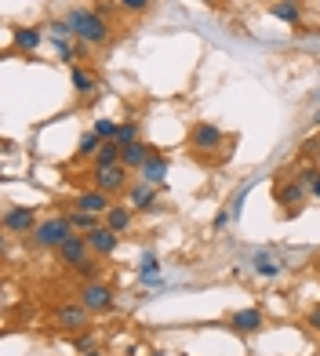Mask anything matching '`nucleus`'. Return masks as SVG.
I'll list each match as a JSON object with an SVG mask.
<instances>
[{
	"label": "nucleus",
	"instance_id": "obj_1",
	"mask_svg": "<svg viewBox=\"0 0 320 356\" xmlns=\"http://www.w3.org/2000/svg\"><path fill=\"white\" fill-rule=\"evenodd\" d=\"M66 22H70V29H73V37L80 40V44H88V47H102L106 40H109V22H106V15L102 11H95V8H73L70 15H66Z\"/></svg>",
	"mask_w": 320,
	"mask_h": 356
},
{
	"label": "nucleus",
	"instance_id": "obj_2",
	"mask_svg": "<svg viewBox=\"0 0 320 356\" xmlns=\"http://www.w3.org/2000/svg\"><path fill=\"white\" fill-rule=\"evenodd\" d=\"M73 236V225L66 222V215H51V218H40L37 222V229H33V244L40 248V251H58L66 240Z\"/></svg>",
	"mask_w": 320,
	"mask_h": 356
},
{
	"label": "nucleus",
	"instance_id": "obj_3",
	"mask_svg": "<svg viewBox=\"0 0 320 356\" xmlns=\"http://www.w3.org/2000/svg\"><path fill=\"white\" fill-rule=\"evenodd\" d=\"M306 197H310V186L302 182L298 175H287V178L280 175L277 182H273V200L284 207V211H291V215L302 207V200H306Z\"/></svg>",
	"mask_w": 320,
	"mask_h": 356
},
{
	"label": "nucleus",
	"instance_id": "obj_4",
	"mask_svg": "<svg viewBox=\"0 0 320 356\" xmlns=\"http://www.w3.org/2000/svg\"><path fill=\"white\" fill-rule=\"evenodd\" d=\"M91 186H99L109 197H120V193L131 189V171L124 164H113V168H91Z\"/></svg>",
	"mask_w": 320,
	"mask_h": 356
},
{
	"label": "nucleus",
	"instance_id": "obj_5",
	"mask_svg": "<svg viewBox=\"0 0 320 356\" xmlns=\"http://www.w3.org/2000/svg\"><path fill=\"white\" fill-rule=\"evenodd\" d=\"M189 145H193V153H215L226 145V131H222L218 124H207V120H197L189 127Z\"/></svg>",
	"mask_w": 320,
	"mask_h": 356
},
{
	"label": "nucleus",
	"instance_id": "obj_6",
	"mask_svg": "<svg viewBox=\"0 0 320 356\" xmlns=\"http://www.w3.org/2000/svg\"><path fill=\"white\" fill-rule=\"evenodd\" d=\"M77 302L91 313H109L113 309V287L102 284V280H88L84 287L77 291Z\"/></svg>",
	"mask_w": 320,
	"mask_h": 356
},
{
	"label": "nucleus",
	"instance_id": "obj_7",
	"mask_svg": "<svg viewBox=\"0 0 320 356\" xmlns=\"http://www.w3.org/2000/svg\"><path fill=\"white\" fill-rule=\"evenodd\" d=\"M37 229V211L26 204H8L4 207V233L11 236H33Z\"/></svg>",
	"mask_w": 320,
	"mask_h": 356
},
{
	"label": "nucleus",
	"instance_id": "obj_8",
	"mask_svg": "<svg viewBox=\"0 0 320 356\" xmlns=\"http://www.w3.org/2000/svg\"><path fill=\"white\" fill-rule=\"evenodd\" d=\"M55 258H58V266H66V269H80L91 258V244H88V236L84 233H73L66 244H62L58 251H55Z\"/></svg>",
	"mask_w": 320,
	"mask_h": 356
},
{
	"label": "nucleus",
	"instance_id": "obj_9",
	"mask_svg": "<svg viewBox=\"0 0 320 356\" xmlns=\"http://www.w3.org/2000/svg\"><path fill=\"white\" fill-rule=\"evenodd\" d=\"M88 320H91V309H84L80 302H70V305H58L51 323L62 331H84L88 327Z\"/></svg>",
	"mask_w": 320,
	"mask_h": 356
},
{
	"label": "nucleus",
	"instance_id": "obj_10",
	"mask_svg": "<svg viewBox=\"0 0 320 356\" xmlns=\"http://www.w3.org/2000/svg\"><path fill=\"white\" fill-rule=\"evenodd\" d=\"M113 204H117V200L109 197V193H102L99 186L80 189V193H77V200H73V207H80V211H91V215H106Z\"/></svg>",
	"mask_w": 320,
	"mask_h": 356
},
{
	"label": "nucleus",
	"instance_id": "obj_11",
	"mask_svg": "<svg viewBox=\"0 0 320 356\" xmlns=\"http://www.w3.org/2000/svg\"><path fill=\"white\" fill-rule=\"evenodd\" d=\"M124 197H127V204H131L135 211H153L157 200H160V186H150V182L138 178V182H131V189H127Z\"/></svg>",
	"mask_w": 320,
	"mask_h": 356
},
{
	"label": "nucleus",
	"instance_id": "obj_12",
	"mask_svg": "<svg viewBox=\"0 0 320 356\" xmlns=\"http://www.w3.org/2000/svg\"><path fill=\"white\" fill-rule=\"evenodd\" d=\"M88 244H91V254H99V258H109L117 248H120V233H113L109 225L102 222L95 233H88Z\"/></svg>",
	"mask_w": 320,
	"mask_h": 356
},
{
	"label": "nucleus",
	"instance_id": "obj_13",
	"mask_svg": "<svg viewBox=\"0 0 320 356\" xmlns=\"http://www.w3.org/2000/svg\"><path fill=\"white\" fill-rule=\"evenodd\" d=\"M168 168H171V160L153 149V156L138 168V178H142V182H150V186H164L168 182Z\"/></svg>",
	"mask_w": 320,
	"mask_h": 356
},
{
	"label": "nucleus",
	"instance_id": "obj_14",
	"mask_svg": "<svg viewBox=\"0 0 320 356\" xmlns=\"http://www.w3.org/2000/svg\"><path fill=\"white\" fill-rule=\"evenodd\" d=\"M230 327L237 334H255V331L262 327V309H259V305H248V309L230 313Z\"/></svg>",
	"mask_w": 320,
	"mask_h": 356
},
{
	"label": "nucleus",
	"instance_id": "obj_15",
	"mask_svg": "<svg viewBox=\"0 0 320 356\" xmlns=\"http://www.w3.org/2000/svg\"><path fill=\"white\" fill-rule=\"evenodd\" d=\"M102 222H106L113 233L124 236L127 229H131V222H135V207H131V204H113V207H109V211L102 215Z\"/></svg>",
	"mask_w": 320,
	"mask_h": 356
},
{
	"label": "nucleus",
	"instance_id": "obj_16",
	"mask_svg": "<svg viewBox=\"0 0 320 356\" xmlns=\"http://www.w3.org/2000/svg\"><path fill=\"white\" fill-rule=\"evenodd\" d=\"M113 164H124V145L117 138H109V142H102V149L95 153L91 168H113Z\"/></svg>",
	"mask_w": 320,
	"mask_h": 356
},
{
	"label": "nucleus",
	"instance_id": "obj_17",
	"mask_svg": "<svg viewBox=\"0 0 320 356\" xmlns=\"http://www.w3.org/2000/svg\"><path fill=\"white\" fill-rule=\"evenodd\" d=\"M70 84L80 99H88V95H95V88H99V80H95V73L84 70V66H70Z\"/></svg>",
	"mask_w": 320,
	"mask_h": 356
},
{
	"label": "nucleus",
	"instance_id": "obj_18",
	"mask_svg": "<svg viewBox=\"0 0 320 356\" xmlns=\"http://www.w3.org/2000/svg\"><path fill=\"white\" fill-rule=\"evenodd\" d=\"M150 156H153V145H146L142 138L131 142V145H124V168H127V171H138Z\"/></svg>",
	"mask_w": 320,
	"mask_h": 356
},
{
	"label": "nucleus",
	"instance_id": "obj_19",
	"mask_svg": "<svg viewBox=\"0 0 320 356\" xmlns=\"http://www.w3.org/2000/svg\"><path fill=\"white\" fill-rule=\"evenodd\" d=\"M66 222L73 225V233H95V229H99V225H102V215H91V211H80V207H77V211H66Z\"/></svg>",
	"mask_w": 320,
	"mask_h": 356
},
{
	"label": "nucleus",
	"instance_id": "obj_20",
	"mask_svg": "<svg viewBox=\"0 0 320 356\" xmlns=\"http://www.w3.org/2000/svg\"><path fill=\"white\" fill-rule=\"evenodd\" d=\"M44 37L47 33H40L37 26H19L15 29V47H19V51H37V47L44 44Z\"/></svg>",
	"mask_w": 320,
	"mask_h": 356
},
{
	"label": "nucleus",
	"instance_id": "obj_21",
	"mask_svg": "<svg viewBox=\"0 0 320 356\" xmlns=\"http://www.w3.org/2000/svg\"><path fill=\"white\" fill-rule=\"evenodd\" d=\"M269 15H273V19H280V22H287V26H298V22H302V8H298V4H291V0L269 4Z\"/></svg>",
	"mask_w": 320,
	"mask_h": 356
},
{
	"label": "nucleus",
	"instance_id": "obj_22",
	"mask_svg": "<svg viewBox=\"0 0 320 356\" xmlns=\"http://www.w3.org/2000/svg\"><path fill=\"white\" fill-rule=\"evenodd\" d=\"M117 127H120V120H113V117H95L91 131L99 135L102 142H109V138H117Z\"/></svg>",
	"mask_w": 320,
	"mask_h": 356
},
{
	"label": "nucleus",
	"instance_id": "obj_23",
	"mask_svg": "<svg viewBox=\"0 0 320 356\" xmlns=\"http://www.w3.org/2000/svg\"><path fill=\"white\" fill-rule=\"evenodd\" d=\"M99 149H102V138L95 135V131L80 135V142H77V153H80V156H91V160H95V153H99Z\"/></svg>",
	"mask_w": 320,
	"mask_h": 356
},
{
	"label": "nucleus",
	"instance_id": "obj_24",
	"mask_svg": "<svg viewBox=\"0 0 320 356\" xmlns=\"http://www.w3.org/2000/svg\"><path fill=\"white\" fill-rule=\"evenodd\" d=\"M255 273H259V277H277L280 262H277V258H269L266 251H259V254H255Z\"/></svg>",
	"mask_w": 320,
	"mask_h": 356
},
{
	"label": "nucleus",
	"instance_id": "obj_25",
	"mask_svg": "<svg viewBox=\"0 0 320 356\" xmlns=\"http://www.w3.org/2000/svg\"><path fill=\"white\" fill-rule=\"evenodd\" d=\"M117 142H120V145L138 142V120H124V124L117 127Z\"/></svg>",
	"mask_w": 320,
	"mask_h": 356
},
{
	"label": "nucleus",
	"instance_id": "obj_26",
	"mask_svg": "<svg viewBox=\"0 0 320 356\" xmlns=\"http://www.w3.org/2000/svg\"><path fill=\"white\" fill-rule=\"evenodd\" d=\"M77 277L84 280V284H88V280H99V262H95V258H88V262L77 269Z\"/></svg>",
	"mask_w": 320,
	"mask_h": 356
},
{
	"label": "nucleus",
	"instance_id": "obj_27",
	"mask_svg": "<svg viewBox=\"0 0 320 356\" xmlns=\"http://www.w3.org/2000/svg\"><path fill=\"white\" fill-rule=\"evenodd\" d=\"M150 8V0H120V11H127V15H142Z\"/></svg>",
	"mask_w": 320,
	"mask_h": 356
},
{
	"label": "nucleus",
	"instance_id": "obj_28",
	"mask_svg": "<svg viewBox=\"0 0 320 356\" xmlns=\"http://www.w3.org/2000/svg\"><path fill=\"white\" fill-rule=\"evenodd\" d=\"M302 156H306L310 164L320 156V135H317V138H310V142H302Z\"/></svg>",
	"mask_w": 320,
	"mask_h": 356
},
{
	"label": "nucleus",
	"instance_id": "obj_29",
	"mask_svg": "<svg viewBox=\"0 0 320 356\" xmlns=\"http://www.w3.org/2000/svg\"><path fill=\"white\" fill-rule=\"evenodd\" d=\"M298 178H302V182H306V186H313L317 178H320V168H317V164H306V168L298 171Z\"/></svg>",
	"mask_w": 320,
	"mask_h": 356
},
{
	"label": "nucleus",
	"instance_id": "obj_30",
	"mask_svg": "<svg viewBox=\"0 0 320 356\" xmlns=\"http://www.w3.org/2000/svg\"><path fill=\"white\" fill-rule=\"evenodd\" d=\"M73 349H77L80 356H84V353H95V338H91V334H84V338H77V342H73Z\"/></svg>",
	"mask_w": 320,
	"mask_h": 356
},
{
	"label": "nucleus",
	"instance_id": "obj_31",
	"mask_svg": "<svg viewBox=\"0 0 320 356\" xmlns=\"http://www.w3.org/2000/svg\"><path fill=\"white\" fill-rule=\"evenodd\" d=\"M306 323H310V331H317V334H320V302H317L313 309L306 313Z\"/></svg>",
	"mask_w": 320,
	"mask_h": 356
},
{
	"label": "nucleus",
	"instance_id": "obj_32",
	"mask_svg": "<svg viewBox=\"0 0 320 356\" xmlns=\"http://www.w3.org/2000/svg\"><path fill=\"white\" fill-rule=\"evenodd\" d=\"M226 222H230V211H218V215H215V229H222Z\"/></svg>",
	"mask_w": 320,
	"mask_h": 356
},
{
	"label": "nucleus",
	"instance_id": "obj_33",
	"mask_svg": "<svg viewBox=\"0 0 320 356\" xmlns=\"http://www.w3.org/2000/svg\"><path fill=\"white\" fill-rule=\"evenodd\" d=\"M310 197H317V200H320V178H317V182L310 186Z\"/></svg>",
	"mask_w": 320,
	"mask_h": 356
},
{
	"label": "nucleus",
	"instance_id": "obj_34",
	"mask_svg": "<svg viewBox=\"0 0 320 356\" xmlns=\"http://www.w3.org/2000/svg\"><path fill=\"white\" fill-rule=\"evenodd\" d=\"M313 127H320V109L313 113Z\"/></svg>",
	"mask_w": 320,
	"mask_h": 356
},
{
	"label": "nucleus",
	"instance_id": "obj_35",
	"mask_svg": "<svg viewBox=\"0 0 320 356\" xmlns=\"http://www.w3.org/2000/svg\"><path fill=\"white\" fill-rule=\"evenodd\" d=\"M313 269H317V277H320V258H317V262H313Z\"/></svg>",
	"mask_w": 320,
	"mask_h": 356
},
{
	"label": "nucleus",
	"instance_id": "obj_36",
	"mask_svg": "<svg viewBox=\"0 0 320 356\" xmlns=\"http://www.w3.org/2000/svg\"><path fill=\"white\" fill-rule=\"evenodd\" d=\"M84 356H102V353H99V349H95V353H84Z\"/></svg>",
	"mask_w": 320,
	"mask_h": 356
},
{
	"label": "nucleus",
	"instance_id": "obj_37",
	"mask_svg": "<svg viewBox=\"0 0 320 356\" xmlns=\"http://www.w3.org/2000/svg\"><path fill=\"white\" fill-rule=\"evenodd\" d=\"M150 356H168V353H160V349H157V353H150Z\"/></svg>",
	"mask_w": 320,
	"mask_h": 356
},
{
	"label": "nucleus",
	"instance_id": "obj_38",
	"mask_svg": "<svg viewBox=\"0 0 320 356\" xmlns=\"http://www.w3.org/2000/svg\"><path fill=\"white\" fill-rule=\"evenodd\" d=\"M317 99H320V88H317Z\"/></svg>",
	"mask_w": 320,
	"mask_h": 356
},
{
	"label": "nucleus",
	"instance_id": "obj_39",
	"mask_svg": "<svg viewBox=\"0 0 320 356\" xmlns=\"http://www.w3.org/2000/svg\"><path fill=\"white\" fill-rule=\"evenodd\" d=\"M291 4H298V0H291Z\"/></svg>",
	"mask_w": 320,
	"mask_h": 356
}]
</instances>
